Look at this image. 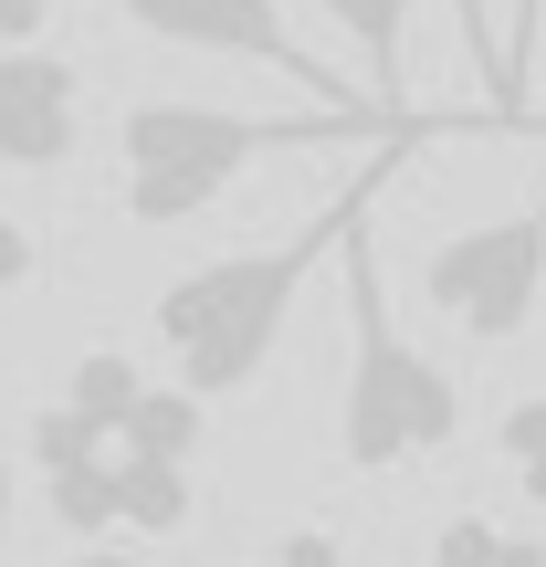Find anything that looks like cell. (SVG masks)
<instances>
[{
    "instance_id": "277c9868",
    "label": "cell",
    "mask_w": 546,
    "mask_h": 567,
    "mask_svg": "<svg viewBox=\"0 0 546 567\" xmlns=\"http://www.w3.org/2000/svg\"><path fill=\"white\" fill-rule=\"evenodd\" d=\"M421 295H431V316H452L473 347L526 337L536 305H546V189L526 210H505V221L452 231V243L421 264Z\"/></svg>"
},
{
    "instance_id": "7a4b0ae2",
    "label": "cell",
    "mask_w": 546,
    "mask_h": 567,
    "mask_svg": "<svg viewBox=\"0 0 546 567\" xmlns=\"http://www.w3.org/2000/svg\"><path fill=\"white\" fill-rule=\"evenodd\" d=\"M368 189H379V179L337 189L326 221L284 231V243H264V252H222V264L179 274V284L158 295V347L179 358V389H189V400H231V389L264 379V358H274L284 316H295L305 274L347 243V221H368Z\"/></svg>"
},
{
    "instance_id": "5b68a950",
    "label": "cell",
    "mask_w": 546,
    "mask_h": 567,
    "mask_svg": "<svg viewBox=\"0 0 546 567\" xmlns=\"http://www.w3.org/2000/svg\"><path fill=\"white\" fill-rule=\"evenodd\" d=\"M147 42H179V53H222V63H264V74L305 84L316 105H358L295 32H284V0H116Z\"/></svg>"
},
{
    "instance_id": "5bb4252c",
    "label": "cell",
    "mask_w": 546,
    "mask_h": 567,
    "mask_svg": "<svg viewBox=\"0 0 546 567\" xmlns=\"http://www.w3.org/2000/svg\"><path fill=\"white\" fill-rule=\"evenodd\" d=\"M452 32H463V53H473V74H484V116H526V105L505 95V53H494V21H484V0H452Z\"/></svg>"
},
{
    "instance_id": "4fadbf2b",
    "label": "cell",
    "mask_w": 546,
    "mask_h": 567,
    "mask_svg": "<svg viewBox=\"0 0 546 567\" xmlns=\"http://www.w3.org/2000/svg\"><path fill=\"white\" fill-rule=\"evenodd\" d=\"M494 442H505V463H515V494L546 515V400H515L505 421H494Z\"/></svg>"
},
{
    "instance_id": "2e32d148",
    "label": "cell",
    "mask_w": 546,
    "mask_h": 567,
    "mask_svg": "<svg viewBox=\"0 0 546 567\" xmlns=\"http://www.w3.org/2000/svg\"><path fill=\"white\" fill-rule=\"evenodd\" d=\"M253 567H347V547H337L326 526H284V536H274V547L253 557Z\"/></svg>"
},
{
    "instance_id": "9a60e30c",
    "label": "cell",
    "mask_w": 546,
    "mask_h": 567,
    "mask_svg": "<svg viewBox=\"0 0 546 567\" xmlns=\"http://www.w3.org/2000/svg\"><path fill=\"white\" fill-rule=\"evenodd\" d=\"M536 42H546V0H515V11H505V42H494V53H505V95H515V105H526Z\"/></svg>"
},
{
    "instance_id": "6da1fadb",
    "label": "cell",
    "mask_w": 546,
    "mask_h": 567,
    "mask_svg": "<svg viewBox=\"0 0 546 567\" xmlns=\"http://www.w3.org/2000/svg\"><path fill=\"white\" fill-rule=\"evenodd\" d=\"M442 116H379V105H305V116H231V105H189V95H147L116 116V158H126V189L116 210L137 231H168V221H200L253 158H284V147H379L400 158L410 137H431Z\"/></svg>"
},
{
    "instance_id": "ac0fdd59",
    "label": "cell",
    "mask_w": 546,
    "mask_h": 567,
    "mask_svg": "<svg viewBox=\"0 0 546 567\" xmlns=\"http://www.w3.org/2000/svg\"><path fill=\"white\" fill-rule=\"evenodd\" d=\"M32 264H42V252H32V231L0 210V295H11V284H32Z\"/></svg>"
},
{
    "instance_id": "7c38bea8",
    "label": "cell",
    "mask_w": 546,
    "mask_h": 567,
    "mask_svg": "<svg viewBox=\"0 0 546 567\" xmlns=\"http://www.w3.org/2000/svg\"><path fill=\"white\" fill-rule=\"evenodd\" d=\"M431 567H546V536H515L494 515H452L431 536Z\"/></svg>"
},
{
    "instance_id": "9c48e42d",
    "label": "cell",
    "mask_w": 546,
    "mask_h": 567,
    "mask_svg": "<svg viewBox=\"0 0 546 567\" xmlns=\"http://www.w3.org/2000/svg\"><path fill=\"white\" fill-rule=\"evenodd\" d=\"M137 400H147V379H137V358H126V347H84V358H74V389H63V410H74L84 431H105V442H116Z\"/></svg>"
},
{
    "instance_id": "52a82bcc",
    "label": "cell",
    "mask_w": 546,
    "mask_h": 567,
    "mask_svg": "<svg viewBox=\"0 0 546 567\" xmlns=\"http://www.w3.org/2000/svg\"><path fill=\"white\" fill-rule=\"evenodd\" d=\"M410 11H421V0H326V21L358 42L368 84H379V116H421V105H410Z\"/></svg>"
},
{
    "instance_id": "ffe728a7",
    "label": "cell",
    "mask_w": 546,
    "mask_h": 567,
    "mask_svg": "<svg viewBox=\"0 0 546 567\" xmlns=\"http://www.w3.org/2000/svg\"><path fill=\"white\" fill-rule=\"evenodd\" d=\"M63 567H137V557H116V547H84V557H63Z\"/></svg>"
},
{
    "instance_id": "3957f363",
    "label": "cell",
    "mask_w": 546,
    "mask_h": 567,
    "mask_svg": "<svg viewBox=\"0 0 546 567\" xmlns=\"http://www.w3.org/2000/svg\"><path fill=\"white\" fill-rule=\"evenodd\" d=\"M347 264V400H337V452L347 473H400V463H431V452L463 431V389H452L442 358H421V347L389 326V284H379V243H368V221H347L337 243Z\"/></svg>"
},
{
    "instance_id": "e0dca14e",
    "label": "cell",
    "mask_w": 546,
    "mask_h": 567,
    "mask_svg": "<svg viewBox=\"0 0 546 567\" xmlns=\"http://www.w3.org/2000/svg\"><path fill=\"white\" fill-rule=\"evenodd\" d=\"M53 32V0H0V53H32Z\"/></svg>"
},
{
    "instance_id": "ba28073f",
    "label": "cell",
    "mask_w": 546,
    "mask_h": 567,
    "mask_svg": "<svg viewBox=\"0 0 546 567\" xmlns=\"http://www.w3.org/2000/svg\"><path fill=\"white\" fill-rule=\"evenodd\" d=\"M116 452H126V463H168V473H189V452H200V400H189V389H147V400L126 410Z\"/></svg>"
},
{
    "instance_id": "d6986e66",
    "label": "cell",
    "mask_w": 546,
    "mask_h": 567,
    "mask_svg": "<svg viewBox=\"0 0 546 567\" xmlns=\"http://www.w3.org/2000/svg\"><path fill=\"white\" fill-rule=\"evenodd\" d=\"M11 505H21V473H11V452H0V536H11Z\"/></svg>"
},
{
    "instance_id": "8992f818",
    "label": "cell",
    "mask_w": 546,
    "mask_h": 567,
    "mask_svg": "<svg viewBox=\"0 0 546 567\" xmlns=\"http://www.w3.org/2000/svg\"><path fill=\"white\" fill-rule=\"evenodd\" d=\"M84 147V74L32 42V53H0V158L11 168H63Z\"/></svg>"
},
{
    "instance_id": "8fae6325",
    "label": "cell",
    "mask_w": 546,
    "mask_h": 567,
    "mask_svg": "<svg viewBox=\"0 0 546 567\" xmlns=\"http://www.w3.org/2000/svg\"><path fill=\"white\" fill-rule=\"evenodd\" d=\"M116 526L179 536V526H189V473H168V463H116Z\"/></svg>"
},
{
    "instance_id": "30bf717a",
    "label": "cell",
    "mask_w": 546,
    "mask_h": 567,
    "mask_svg": "<svg viewBox=\"0 0 546 567\" xmlns=\"http://www.w3.org/2000/svg\"><path fill=\"white\" fill-rule=\"evenodd\" d=\"M116 463H126V452H95V463H53V473H42L53 526H74V536H105V526H116Z\"/></svg>"
}]
</instances>
